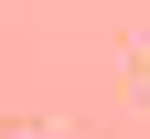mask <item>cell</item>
Returning <instances> with one entry per match:
<instances>
[{"label": "cell", "mask_w": 150, "mask_h": 139, "mask_svg": "<svg viewBox=\"0 0 150 139\" xmlns=\"http://www.w3.org/2000/svg\"><path fill=\"white\" fill-rule=\"evenodd\" d=\"M139 64H150V54H139Z\"/></svg>", "instance_id": "6da1fadb"}]
</instances>
